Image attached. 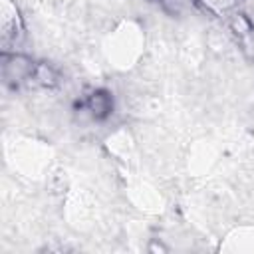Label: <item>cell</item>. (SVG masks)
Returning <instances> with one entry per match:
<instances>
[{
	"label": "cell",
	"instance_id": "7a4b0ae2",
	"mask_svg": "<svg viewBox=\"0 0 254 254\" xmlns=\"http://www.w3.org/2000/svg\"><path fill=\"white\" fill-rule=\"evenodd\" d=\"M87 109L91 111L93 117L101 119V117L109 115V111H111V97L105 91H93L87 99Z\"/></svg>",
	"mask_w": 254,
	"mask_h": 254
},
{
	"label": "cell",
	"instance_id": "277c9868",
	"mask_svg": "<svg viewBox=\"0 0 254 254\" xmlns=\"http://www.w3.org/2000/svg\"><path fill=\"white\" fill-rule=\"evenodd\" d=\"M232 28H234L238 34H248V32H250V22H248L244 16L238 14V16L232 20Z\"/></svg>",
	"mask_w": 254,
	"mask_h": 254
},
{
	"label": "cell",
	"instance_id": "6da1fadb",
	"mask_svg": "<svg viewBox=\"0 0 254 254\" xmlns=\"http://www.w3.org/2000/svg\"><path fill=\"white\" fill-rule=\"evenodd\" d=\"M2 67H4V79L6 81H22V79H32L34 73V64L30 60H26L24 56H4L2 60Z\"/></svg>",
	"mask_w": 254,
	"mask_h": 254
},
{
	"label": "cell",
	"instance_id": "3957f363",
	"mask_svg": "<svg viewBox=\"0 0 254 254\" xmlns=\"http://www.w3.org/2000/svg\"><path fill=\"white\" fill-rule=\"evenodd\" d=\"M32 79H36L40 85L52 87V85H56L58 75H56V71H54V69H52L48 64H36L34 73H32Z\"/></svg>",
	"mask_w": 254,
	"mask_h": 254
}]
</instances>
